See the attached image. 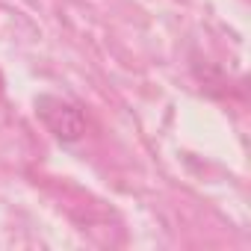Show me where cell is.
<instances>
[{"label": "cell", "mask_w": 251, "mask_h": 251, "mask_svg": "<svg viewBox=\"0 0 251 251\" xmlns=\"http://www.w3.org/2000/svg\"><path fill=\"white\" fill-rule=\"evenodd\" d=\"M0 89H3V74H0Z\"/></svg>", "instance_id": "2"}, {"label": "cell", "mask_w": 251, "mask_h": 251, "mask_svg": "<svg viewBox=\"0 0 251 251\" xmlns=\"http://www.w3.org/2000/svg\"><path fill=\"white\" fill-rule=\"evenodd\" d=\"M36 115L45 121V127L59 142H77L86 133V115L77 103L59 98V95H39L36 98Z\"/></svg>", "instance_id": "1"}]
</instances>
